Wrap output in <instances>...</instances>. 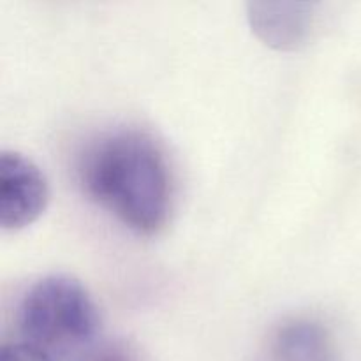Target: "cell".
<instances>
[{"instance_id": "5b68a950", "label": "cell", "mask_w": 361, "mask_h": 361, "mask_svg": "<svg viewBox=\"0 0 361 361\" xmlns=\"http://www.w3.org/2000/svg\"><path fill=\"white\" fill-rule=\"evenodd\" d=\"M275 361H335L328 331L310 319H293L282 324L271 344Z\"/></svg>"}, {"instance_id": "3957f363", "label": "cell", "mask_w": 361, "mask_h": 361, "mask_svg": "<svg viewBox=\"0 0 361 361\" xmlns=\"http://www.w3.org/2000/svg\"><path fill=\"white\" fill-rule=\"evenodd\" d=\"M46 176L34 162L18 152L0 154V226L20 231L34 224L48 207Z\"/></svg>"}, {"instance_id": "7a4b0ae2", "label": "cell", "mask_w": 361, "mask_h": 361, "mask_svg": "<svg viewBox=\"0 0 361 361\" xmlns=\"http://www.w3.org/2000/svg\"><path fill=\"white\" fill-rule=\"evenodd\" d=\"M23 344L49 360H66L90 348L101 317L87 288L71 275L55 274L35 281L18 310Z\"/></svg>"}, {"instance_id": "277c9868", "label": "cell", "mask_w": 361, "mask_h": 361, "mask_svg": "<svg viewBox=\"0 0 361 361\" xmlns=\"http://www.w3.org/2000/svg\"><path fill=\"white\" fill-rule=\"evenodd\" d=\"M247 18L259 41L279 51H295L309 42L316 6L307 2H250Z\"/></svg>"}, {"instance_id": "52a82bcc", "label": "cell", "mask_w": 361, "mask_h": 361, "mask_svg": "<svg viewBox=\"0 0 361 361\" xmlns=\"http://www.w3.org/2000/svg\"><path fill=\"white\" fill-rule=\"evenodd\" d=\"M94 361H133L129 355H126L123 351H109L101 355L99 358H95Z\"/></svg>"}, {"instance_id": "8992f818", "label": "cell", "mask_w": 361, "mask_h": 361, "mask_svg": "<svg viewBox=\"0 0 361 361\" xmlns=\"http://www.w3.org/2000/svg\"><path fill=\"white\" fill-rule=\"evenodd\" d=\"M0 361H53L48 356L42 355L37 349L30 348V345L23 344H11L6 345L0 353Z\"/></svg>"}, {"instance_id": "6da1fadb", "label": "cell", "mask_w": 361, "mask_h": 361, "mask_svg": "<svg viewBox=\"0 0 361 361\" xmlns=\"http://www.w3.org/2000/svg\"><path fill=\"white\" fill-rule=\"evenodd\" d=\"M80 180L90 200L140 235H154L171 210V182L157 145L136 130H118L88 147Z\"/></svg>"}]
</instances>
